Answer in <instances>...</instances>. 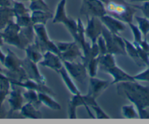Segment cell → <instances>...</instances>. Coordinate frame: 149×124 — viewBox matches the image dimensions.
Wrapping results in <instances>:
<instances>
[{"mask_svg": "<svg viewBox=\"0 0 149 124\" xmlns=\"http://www.w3.org/2000/svg\"><path fill=\"white\" fill-rule=\"evenodd\" d=\"M118 94L124 95L130 102L135 105L139 118L149 119V87L139 83L137 81H127L118 83Z\"/></svg>", "mask_w": 149, "mask_h": 124, "instance_id": "1", "label": "cell"}, {"mask_svg": "<svg viewBox=\"0 0 149 124\" xmlns=\"http://www.w3.org/2000/svg\"><path fill=\"white\" fill-rule=\"evenodd\" d=\"M4 42L19 49L25 50L35 39L33 26L21 27L15 21L11 22L2 32Z\"/></svg>", "mask_w": 149, "mask_h": 124, "instance_id": "2", "label": "cell"}, {"mask_svg": "<svg viewBox=\"0 0 149 124\" xmlns=\"http://www.w3.org/2000/svg\"><path fill=\"white\" fill-rule=\"evenodd\" d=\"M105 9L107 14L127 24L133 23V18L137 12V8L125 0H108L105 3Z\"/></svg>", "mask_w": 149, "mask_h": 124, "instance_id": "3", "label": "cell"}, {"mask_svg": "<svg viewBox=\"0 0 149 124\" xmlns=\"http://www.w3.org/2000/svg\"><path fill=\"white\" fill-rule=\"evenodd\" d=\"M67 0H60L56 8L55 13L53 17V24H62L65 26L74 40L78 37V21L67 16L66 12Z\"/></svg>", "mask_w": 149, "mask_h": 124, "instance_id": "4", "label": "cell"}, {"mask_svg": "<svg viewBox=\"0 0 149 124\" xmlns=\"http://www.w3.org/2000/svg\"><path fill=\"white\" fill-rule=\"evenodd\" d=\"M33 28L35 33L34 43L40 48L41 52L44 53L46 51H51L60 56L59 51L55 42L50 39L45 24H36L33 26Z\"/></svg>", "mask_w": 149, "mask_h": 124, "instance_id": "5", "label": "cell"}, {"mask_svg": "<svg viewBox=\"0 0 149 124\" xmlns=\"http://www.w3.org/2000/svg\"><path fill=\"white\" fill-rule=\"evenodd\" d=\"M102 35L104 38L107 45V53L115 55H127L125 42L124 38L119 35L112 33L107 29V27L103 26Z\"/></svg>", "mask_w": 149, "mask_h": 124, "instance_id": "6", "label": "cell"}, {"mask_svg": "<svg viewBox=\"0 0 149 124\" xmlns=\"http://www.w3.org/2000/svg\"><path fill=\"white\" fill-rule=\"evenodd\" d=\"M96 99L88 96V95L76 94L73 95L72 99H70L68 105V117L70 119H75L77 118L76 111L77 108L79 107L84 106L86 109L87 112L91 118H94L90 110V106L96 103Z\"/></svg>", "mask_w": 149, "mask_h": 124, "instance_id": "7", "label": "cell"}, {"mask_svg": "<svg viewBox=\"0 0 149 124\" xmlns=\"http://www.w3.org/2000/svg\"><path fill=\"white\" fill-rule=\"evenodd\" d=\"M54 42L59 51L60 57L62 61H74L78 58H80L81 60L84 58V54L81 47L74 40L72 42L58 41Z\"/></svg>", "mask_w": 149, "mask_h": 124, "instance_id": "8", "label": "cell"}, {"mask_svg": "<svg viewBox=\"0 0 149 124\" xmlns=\"http://www.w3.org/2000/svg\"><path fill=\"white\" fill-rule=\"evenodd\" d=\"M80 12L86 17L99 18L107 14L105 4L101 0H82Z\"/></svg>", "mask_w": 149, "mask_h": 124, "instance_id": "9", "label": "cell"}, {"mask_svg": "<svg viewBox=\"0 0 149 124\" xmlns=\"http://www.w3.org/2000/svg\"><path fill=\"white\" fill-rule=\"evenodd\" d=\"M63 64L74 80L81 84H85L87 79V69L84 62L63 61Z\"/></svg>", "mask_w": 149, "mask_h": 124, "instance_id": "10", "label": "cell"}, {"mask_svg": "<svg viewBox=\"0 0 149 124\" xmlns=\"http://www.w3.org/2000/svg\"><path fill=\"white\" fill-rule=\"evenodd\" d=\"M87 26L85 27V35L90 39L91 45L97 43L99 37L102 35L103 24L97 17H86Z\"/></svg>", "mask_w": 149, "mask_h": 124, "instance_id": "11", "label": "cell"}, {"mask_svg": "<svg viewBox=\"0 0 149 124\" xmlns=\"http://www.w3.org/2000/svg\"><path fill=\"white\" fill-rule=\"evenodd\" d=\"M22 67L25 70L29 79L33 80L39 83L45 84L46 78L40 72L37 63H34L26 57L24 59L22 60Z\"/></svg>", "mask_w": 149, "mask_h": 124, "instance_id": "12", "label": "cell"}, {"mask_svg": "<svg viewBox=\"0 0 149 124\" xmlns=\"http://www.w3.org/2000/svg\"><path fill=\"white\" fill-rule=\"evenodd\" d=\"M111 85V82L105 80H101L96 77L90 78L88 91L87 95L97 99Z\"/></svg>", "mask_w": 149, "mask_h": 124, "instance_id": "13", "label": "cell"}, {"mask_svg": "<svg viewBox=\"0 0 149 124\" xmlns=\"http://www.w3.org/2000/svg\"><path fill=\"white\" fill-rule=\"evenodd\" d=\"M40 65L48 67L53 70L58 72V71L64 67L63 61L61 57L51 51H46L43 53V58L39 62Z\"/></svg>", "mask_w": 149, "mask_h": 124, "instance_id": "14", "label": "cell"}, {"mask_svg": "<svg viewBox=\"0 0 149 124\" xmlns=\"http://www.w3.org/2000/svg\"><path fill=\"white\" fill-rule=\"evenodd\" d=\"M8 102L10 105V113L21 110L24 105V96L21 90L17 85L11 84L10 91L9 94Z\"/></svg>", "mask_w": 149, "mask_h": 124, "instance_id": "15", "label": "cell"}, {"mask_svg": "<svg viewBox=\"0 0 149 124\" xmlns=\"http://www.w3.org/2000/svg\"><path fill=\"white\" fill-rule=\"evenodd\" d=\"M104 72H107L109 75L113 77V81L111 82V85L118 84L121 82H127V81H135L134 77L130 75L125 71L119 67L118 65L116 64L110 67L104 69Z\"/></svg>", "mask_w": 149, "mask_h": 124, "instance_id": "16", "label": "cell"}, {"mask_svg": "<svg viewBox=\"0 0 149 124\" xmlns=\"http://www.w3.org/2000/svg\"><path fill=\"white\" fill-rule=\"evenodd\" d=\"M11 84L17 85L18 87H21L24 88L26 90H34L37 92H43L49 94L52 96H55V93L45 84H41L39 82H36L31 79H27L26 80L22 81V82H18V81H10Z\"/></svg>", "mask_w": 149, "mask_h": 124, "instance_id": "17", "label": "cell"}, {"mask_svg": "<svg viewBox=\"0 0 149 124\" xmlns=\"http://www.w3.org/2000/svg\"><path fill=\"white\" fill-rule=\"evenodd\" d=\"M100 20L102 22L103 25L107 27L110 32H111L112 33L116 34V35H120V32L124 31L127 27L125 23L122 22L120 20L117 19L108 14H106L104 16L101 17Z\"/></svg>", "mask_w": 149, "mask_h": 124, "instance_id": "18", "label": "cell"}, {"mask_svg": "<svg viewBox=\"0 0 149 124\" xmlns=\"http://www.w3.org/2000/svg\"><path fill=\"white\" fill-rule=\"evenodd\" d=\"M15 18L12 7H0V31L4 30Z\"/></svg>", "mask_w": 149, "mask_h": 124, "instance_id": "19", "label": "cell"}, {"mask_svg": "<svg viewBox=\"0 0 149 124\" xmlns=\"http://www.w3.org/2000/svg\"><path fill=\"white\" fill-rule=\"evenodd\" d=\"M58 73L60 75L61 79L63 80L64 84L66 85L67 88H68L69 91L71 92L72 94L76 95L81 94V91H80V90L78 88L76 84L74 83V82L73 81V79L71 78V76L69 75L68 72H67V69H65L64 66L62 69H61L58 71Z\"/></svg>", "mask_w": 149, "mask_h": 124, "instance_id": "20", "label": "cell"}, {"mask_svg": "<svg viewBox=\"0 0 149 124\" xmlns=\"http://www.w3.org/2000/svg\"><path fill=\"white\" fill-rule=\"evenodd\" d=\"M24 51H26V58H28L34 63L39 64L40 61L43 58V53L41 52L40 48L34 43V42L28 45Z\"/></svg>", "mask_w": 149, "mask_h": 124, "instance_id": "21", "label": "cell"}, {"mask_svg": "<svg viewBox=\"0 0 149 124\" xmlns=\"http://www.w3.org/2000/svg\"><path fill=\"white\" fill-rule=\"evenodd\" d=\"M21 113L23 116L29 119H40L42 118V113L40 112L39 109L29 102L23 105L21 109Z\"/></svg>", "mask_w": 149, "mask_h": 124, "instance_id": "22", "label": "cell"}, {"mask_svg": "<svg viewBox=\"0 0 149 124\" xmlns=\"http://www.w3.org/2000/svg\"><path fill=\"white\" fill-rule=\"evenodd\" d=\"M54 15H52L50 11H44V10H34L31 11V18L33 24H42L46 25L47 21L48 20L53 19Z\"/></svg>", "mask_w": 149, "mask_h": 124, "instance_id": "23", "label": "cell"}, {"mask_svg": "<svg viewBox=\"0 0 149 124\" xmlns=\"http://www.w3.org/2000/svg\"><path fill=\"white\" fill-rule=\"evenodd\" d=\"M38 96H39L40 101L41 102L42 105H45L53 110H60L61 109V105L54 99L52 95L47 94V93L39 92Z\"/></svg>", "mask_w": 149, "mask_h": 124, "instance_id": "24", "label": "cell"}, {"mask_svg": "<svg viewBox=\"0 0 149 124\" xmlns=\"http://www.w3.org/2000/svg\"><path fill=\"white\" fill-rule=\"evenodd\" d=\"M124 42H125V48H126V52H127V55H128L133 61L137 64L139 66H141L143 64V62L140 61V58H139L138 52L136 46L133 42H130L128 39L124 38Z\"/></svg>", "mask_w": 149, "mask_h": 124, "instance_id": "25", "label": "cell"}, {"mask_svg": "<svg viewBox=\"0 0 149 124\" xmlns=\"http://www.w3.org/2000/svg\"><path fill=\"white\" fill-rule=\"evenodd\" d=\"M24 98L29 103L32 104L34 107L40 109V107L42 105V103L40 101L38 92L34 90H26L24 93H23Z\"/></svg>", "mask_w": 149, "mask_h": 124, "instance_id": "26", "label": "cell"}, {"mask_svg": "<svg viewBox=\"0 0 149 124\" xmlns=\"http://www.w3.org/2000/svg\"><path fill=\"white\" fill-rule=\"evenodd\" d=\"M122 114L124 118L127 119H136L139 118L138 112L137 110L135 105L134 104H130V105H124L121 108Z\"/></svg>", "mask_w": 149, "mask_h": 124, "instance_id": "27", "label": "cell"}, {"mask_svg": "<svg viewBox=\"0 0 149 124\" xmlns=\"http://www.w3.org/2000/svg\"><path fill=\"white\" fill-rule=\"evenodd\" d=\"M134 18L137 23V26L139 29L143 34V36L144 37V38H146L149 33V19L145 16H134Z\"/></svg>", "mask_w": 149, "mask_h": 124, "instance_id": "28", "label": "cell"}, {"mask_svg": "<svg viewBox=\"0 0 149 124\" xmlns=\"http://www.w3.org/2000/svg\"><path fill=\"white\" fill-rule=\"evenodd\" d=\"M86 67L87 71H88V75H89L90 78L97 76L99 67V56L91 58L87 63Z\"/></svg>", "mask_w": 149, "mask_h": 124, "instance_id": "29", "label": "cell"}, {"mask_svg": "<svg viewBox=\"0 0 149 124\" xmlns=\"http://www.w3.org/2000/svg\"><path fill=\"white\" fill-rule=\"evenodd\" d=\"M29 10H31V12L34 10L50 11L48 5L44 2V0H31L30 1Z\"/></svg>", "mask_w": 149, "mask_h": 124, "instance_id": "30", "label": "cell"}, {"mask_svg": "<svg viewBox=\"0 0 149 124\" xmlns=\"http://www.w3.org/2000/svg\"><path fill=\"white\" fill-rule=\"evenodd\" d=\"M127 25L129 26V27L130 28L132 31V33L133 37H134V41L133 42H135V43H140L141 42L143 38V34L140 32V30L139 29L138 26L136 25H134L133 23H130Z\"/></svg>", "mask_w": 149, "mask_h": 124, "instance_id": "31", "label": "cell"}, {"mask_svg": "<svg viewBox=\"0 0 149 124\" xmlns=\"http://www.w3.org/2000/svg\"><path fill=\"white\" fill-rule=\"evenodd\" d=\"M90 108H91L94 110V112H95V118H97V119H110V117L102 109L101 107L97 102L91 105V106H90Z\"/></svg>", "mask_w": 149, "mask_h": 124, "instance_id": "32", "label": "cell"}, {"mask_svg": "<svg viewBox=\"0 0 149 124\" xmlns=\"http://www.w3.org/2000/svg\"><path fill=\"white\" fill-rule=\"evenodd\" d=\"M134 79L137 82H149V66L145 70L134 75Z\"/></svg>", "mask_w": 149, "mask_h": 124, "instance_id": "33", "label": "cell"}, {"mask_svg": "<svg viewBox=\"0 0 149 124\" xmlns=\"http://www.w3.org/2000/svg\"><path fill=\"white\" fill-rule=\"evenodd\" d=\"M97 45L98 46L99 51H100V55H104V54L107 53V45L104 38L103 37L102 35H100L97 40Z\"/></svg>", "mask_w": 149, "mask_h": 124, "instance_id": "34", "label": "cell"}, {"mask_svg": "<svg viewBox=\"0 0 149 124\" xmlns=\"http://www.w3.org/2000/svg\"><path fill=\"white\" fill-rule=\"evenodd\" d=\"M134 7L137 9L140 10L146 18L149 19V2L146 1L143 2L141 5H134Z\"/></svg>", "mask_w": 149, "mask_h": 124, "instance_id": "35", "label": "cell"}, {"mask_svg": "<svg viewBox=\"0 0 149 124\" xmlns=\"http://www.w3.org/2000/svg\"><path fill=\"white\" fill-rule=\"evenodd\" d=\"M10 91H7V90L4 89H0V107H2L3 105L4 101L5 100L7 96L9 95Z\"/></svg>", "mask_w": 149, "mask_h": 124, "instance_id": "36", "label": "cell"}, {"mask_svg": "<svg viewBox=\"0 0 149 124\" xmlns=\"http://www.w3.org/2000/svg\"><path fill=\"white\" fill-rule=\"evenodd\" d=\"M135 43V42H134ZM140 45V48H142L143 50H144L146 52L149 53V42L146 39V38H144L141 40V42L140 43H137Z\"/></svg>", "mask_w": 149, "mask_h": 124, "instance_id": "37", "label": "cell"}, {"mask_svg": "<svg viewBox=\"0 0 149 124\" xmlns=\"http://www.w3.org/2000/svg\"><path fill=\"white\" fill-rule=\"evenodd\" d=\"M0 48H1V47H0ZM5 56H6V55H5L3 52H2V50H1V48H0V62H1L2 64H3L4 62H5Z\"/></svg>", "mask_w": 149, "mask_h": 124, "instance_id": "38", "label": "cell"}, {"mask_svg": "<svg viewBox=\"0 0 149 124\" xmlns=\"http://www.w3.org/2000/svg\"><path fill=\"white\" fill-rule=\"evenodd\" d=\"M5 115V111L3 107V105L2 107H0V118H4Z\"/></svg>", "mask_w": 149, "mask_h": 124, "instance_id": "39", "label": "cell"}, {"mask_svg": "<svg viewBox=\"0 0 149 124\" xmlns=\"http://www.w3.org/2000/svg\"><path fill=\"white\" fill-rule=\"evenodd\" d=\"M101 1H102V2H104V4H105V3H106V2H107V1H108V0H101Z\"/></svg>", "mask_w": 149, "mask_h": 124, "instance_id": "40", "label": "cell"}, {"mask_svg": "<svg viewBox=\"0 0 149 124\" xmlns=\"http://www.w3.org/2000/svg\"><path fill=\"white\" fill-rule=\"evenodd\" d=\"M148 56H149V53H148Z\"/></svg>", "mask_w": 149, "mask_h": 124, "instance_id": "41", "label": "cell"}]
</instances>
